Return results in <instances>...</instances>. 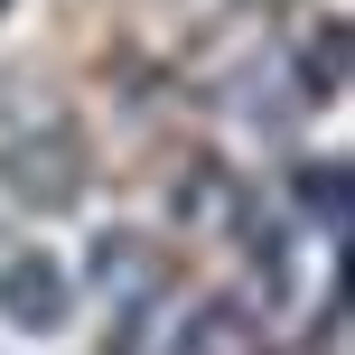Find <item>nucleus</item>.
Masks as SVG:
<instances>
[{
	"mask_svg": "<svg viewBox=\"0 0 355 355\" xmlns=\"http://www.w3.org/2000/svg\"><path fill=\"white\" fill-rule=\"evenodd\" d=\"M0 309H10L19 327H56V318H66V281H56V262H10V271H0Z\"/></svg>",
	"mask_w": 355,
	"mask_h": 355,
	"instance_id": "f257e3e1",
	"label": "nucleus"
}]
</instances>
